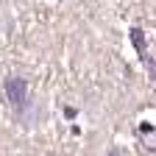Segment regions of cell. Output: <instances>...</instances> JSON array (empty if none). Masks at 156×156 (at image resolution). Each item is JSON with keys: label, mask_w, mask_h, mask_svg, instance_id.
<instances>
[{"label": "cell", "mask_w": 156, "mask_h": 156, "mask_svg": "<svg viewBox=\"0 0 156 156\" xmlns=\"http://www.w3.org/2000/svg\"><path fill=\"white\" fill-rule=\"evenodd\" d=\"M3 92H6L9 103H11L17 112L23 109L25 103H28V81H25V78H20V75H11V78H6Z\"/></svg>", "instance_id": "1"}]
</instances>
